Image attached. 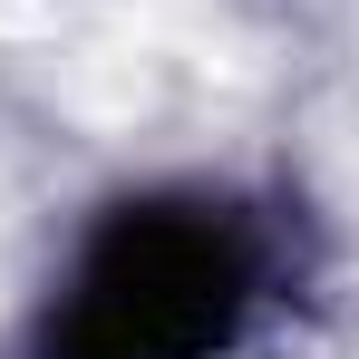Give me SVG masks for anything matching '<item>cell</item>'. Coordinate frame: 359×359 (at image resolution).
<instances>
[{"instance_id":"obj_1","label":"cell","mask_w":359,"mask_h":359,"mask_svg":"<svg viewBox=\"0 0 359 359\" xmlns=\"http://www.w3.org/2000/svg\"><path fill=\"white\" fill-rule=\"evenodd\" d=\"M252 311V243L214 204H126L59 301L49 359H214Z\"/></svg>"}]
</instances>
